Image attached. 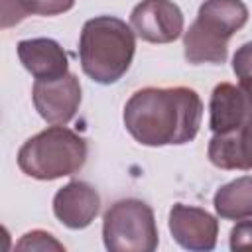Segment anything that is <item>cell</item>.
Returning <instances> with one entry per match:
<instances>
[{"mask_svg": "<svg viewBox=\"0 0 252 252\" xmlns=\"http://www.w3.org/2000/svg\"><path fill=\"white\" fill-rule=\"evenodd\" d=\"M232 71L238 79V89L248 98L252 110V41L240 45L232 57Z\"/></svg>", "mask_w": 252, "mask_h": 252, "instance_id": "5bb4252c", "label": "cell"}, {"mask_svg": "<svg viewBox=\"0 0 252 252\" xmlns=\"http://www.w3.org/2000/svg\"><path fill=\"white\" fill-rule=\"evenodd\" d=\"M209 126L215 134H224L238 128L252 114L244 93L230 83H220L215 87L209 102Z\"/></svg>", "mask_w": 252, "mask_h": 252, "instance_id": "7c38bea8", "label": "cell"}, {"mask_svg": "<svg viewBox=\"0 0 252 252\" xmlns=\"http://www.w3.org/2000/svg\"><path fill=\"white\" fill-rule=\"evenodd\" d=\"M18 57L22 65L41 81H51L67 75L69 59L63 47L49 37H33L18 43Z\"/></svg>", "mask_w": 252, "mask_h": 252, "instance_id": "30bf717a", "label": "cell"}, {"mask_svg": "<svg viewBox=\"0 0 252 252\" xmlns=\"http://www.w3.org/2000/svg\"><path fill=\"white\" fill-rule=\"evenodd\" d=\"M26 14L35 16H57L73 8L75 0H18Z\"/></svg>", "mask_w": 252, "mask_h": 252, "instance_id": "9a60e30c", "label": "cell"}, {"mask_svg": "<svg viewBox=\"0 0 252 252\" xmlns=\"http://www.w3.org/2000/svg\"><path fill=\"white\" fill-rule=\"evenodd\" d=\"M104 246L112 252H152L158 248L154 211L140 199H122L110 205L102 220Z\"/></svg>", "mask_w": 252, "mask_h": 252, "instance_id": "5b68a950", "label": "cell"}, {"mask_svg": "<svg viewBox=\"0 0 252 252\" xmlns=\"http://www.w3.org/2000/svg\"><path fill=\"white\" fill-rule=\"evenodd\" d=\"M16 250H59L61 252L65 250V246L45 230H32L18 240Z\"/></svg>", "mask_w": 252, "mask_h": 252, "instance_id": "2e32d148", "label": "cell"}, {"mask_svg": "<svg viewBox=\"0 0 252 252\" xmlns=\"http://www.w3.org/2000/svg\"><path fill=\"white\" fill-rule=\"evenodd\" d=\"M203 102L187 87H146L124 106V126L144 146L191 142L201 126Z\"/></svg>", "mask_w": 252, "mask_h": 252, "instance_id": "6da1fadb", "label": "cell"}, {"mask_svg": "<svg viewBox=\"0 0 252 252\" xmlns=\"http://www.w3.org/2000/svg\"><path fill=\"white\" fill-rule=\"evenodd\" d=\"M28 14L20 6L18 0H2V28H10L24 20Z\"/></svg>", "mask_w": 252, "mask_h": 252, "instance_id": "ac0fdd59", "label": "cell"}, {"mask_svg": "<svg viewBox=\"0 0 252 252\" xmlns=\"http://www.w3.org/2000/svg\"><path fill=\"white\" fill-rule=\"evenodd\" d=\"M232 250H252V220H240L230 230Z\"/></svg>", "mask_w": 252, "mask_h": 252, "instance_id": "e0dca14e", "label": "cell"}, {"mask_svg": "<svg viewBox=\"0 0 252 252\" xmlns=\"http://www.w3.org/2000/svg\"><path fill=\"white\" fill-rule=\"evenodd\" d=\"M130 26L144 41L169 43L183 32V14L171 0H142L130 14Z\"/></svg>", "mask_w": 252, "mask_h": 252, "instance_id": "52a82bcc", "label": "cell"}, {"mask_svg": "<svg viewBox=\"0 0 252 252\" xmlns=\"http://www.w3.org/2000/svg\"><path fill=\"white\" fill-rule=\"evenodd\" d=\"M100 211V195L85 181H71L53 197L55 217L69 228L89 226Z\"/></svg>", "mask_w": 252, "mask_h": 252, "instance_id": "9c48e42d", "label": "cell"}, {"mask_svg": "<svg viewBox=\"0 0 252 252\" xmlns=\"http://www.w3.org/2000/svg\"><path fill=\"white\" fill-rule=\"evenodd\" d=\"M215 211L228 220H242L252 217V177L244 175L215 193Z\"/></svg>", "mask_w": 252, "mask_h": 252, "instance_id": "4fadbf2b", "label": "cell"}, {"mask_svg": "<svg viewBox=\"0 0 252 252\" xmlns=\"http://www.w3.org/2000/svg\"><path fill=\"white\" fill-rule=\"evenodd\" d=\"M32 94H33L35 110L45 122L55 126H65L79 110L81 83L73 73H67L51 81L35 79Z\"/></svg>", "mask_w": 252, "mask_h": 252, "instance_id": "8992f818", "label": "cell"}, {"mask_svg": "<svg viewBox=\"0 0 252 252\" xmlns=\"http://www.w3.org/2000/svg\"><path fill=\"white\" fill-rule=\"evenodd\" d=\"M87 142L65 126H51L32 136L18 152L20 169L41 181L73 175L85 165Z\"/></svg>", "mask_w": 252, "mask_h": 252, "instance_id": "277c9868", "label": "cell"}, {"mask_svg": "<svg viewBox=\"0 0 252 252\" xmlns=\"http://www.w3.org/2000/svg\"><path fill=\"white\" fill-rule=\"evenodd\" d=\"M134 30L114 16H96L85 22L79 39V57L85 75L100 85L116 83L134 59Z\"/></svg>", "mask_w": 252, "mask_h": 252, "instance_id": "7a4b0ae2", "label": "cell"}, {"mask_svg": "<svg viewBox=\"0 0 252 252\" xmlns=\"http://www.w3.org/2000/svg\"><path fill=\"white\" fill-rule=\"evenodd\" d=\"M209 159L220 169H252V114L238 128L211 138Z\"/></svg>", "mask_w": 252, "mask_h": 252, "instance_id": "8fae6325", "label": "cell"}, {"mask_svg": "<svg viewBox=\"0 0 252 252\" xmlns=\"http://www.w3.org/2000/svg\"><path fill=\"white\" fill-rule=\"evenodd\" d=\"M246 22L248 8L242 0H205L183 37L185 59L193 65L222 63L228 53V39Z\"/></svg>", "mask_w": 252, "mask_h": 252, "instance_id": "3957f363", "label": "cell"}, {"mask_svg": "<svg viewBox=\"0 0 252 252\" xmlns=\"http://www.w3.org/2000/svg\"><path fill=\"white\" fill-rule=\"evenodd\" d=\"M169 230L183 248L203 252L215 248L219 222L205 209L177 203L169 211Z\"/></svg>", "mask_w": 252, "mask_h": 252, "instance_id": "ba28073f", "label": "cell"}]
</instances>
